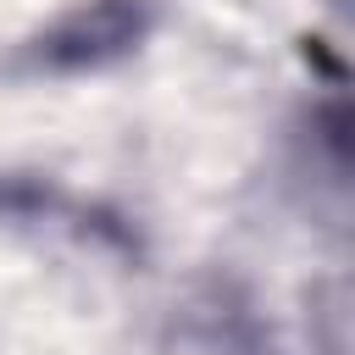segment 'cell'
<instances>
[{
    "label": "cell",
    "instance_id": "6da1fadb",
    "mask_svg": "<svg viewBox=\"0 0 355 355\" xmlns=\"http://www.w3.org/2000/svg\"><path fill=\"white\" fill-rule=\"evenodd\" d=\"M150 33V0H83L33 39V67L44 72H100L133 55Z\"/></svg>",
    "mask_w": 355,
    "mask_h": 355
}]
</instances>
